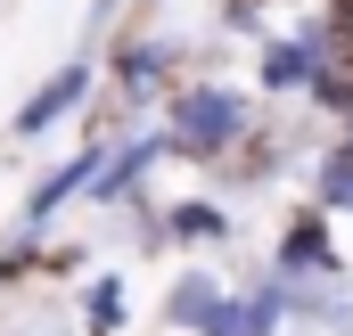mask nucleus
<instances>
[{
	"mask_svg": "<svg viewBox=\"0 0 353 336\" xmlns=\"http://www.w3.org/2000/svg\"><path fill=\"white\" fill-rule=\"evenodd\" d=\"M83 90H90V66H66V74H50V83H41L25 107H17V132H25V140H33V132H50V123H58V115H66Z\"/></svg>",
	"mask_w": 353,
	"mask_h": 336,
	"instance_id": "nucleus-3",
	"label": "nucleus"
},
{
	"mask_svg": "<svg viewBox=\"0 0 353 336\" xmlns=\"http://www.w3.org/2000/svg\"><path fill=\"white\" fill-rule=\"evenodd\" d=\"M321 58H329V33H296V41H279V50L263 58V83L271 90H296V83L321 74Z\"/></svg>",
	"mask_w": 353,
	"mask_h": 336,
	"instance_id": "nucleus-4",
	"label": "nucleus"
},
{
	"mask_svg": "<svg viewBox=\"0 0 353 336\" xmlns=\"http://www.w3.org/2000/svg\"><path fill=\"white\" fill-rule=\"evenodd\" d=\"M173 328H205V336H239V312L222 304L214 279H181L173 287Z\"/></svg>",
	"mask_w": 353,
	"mask_h": 336,
	"instance_id": "nucleus-2",
	"label": "nucleus"
},
{
	"mask_svg": "<svg viewBox=\"0 0 353 336\" xmlns=\"http://www.w3.org/2000/svg\"><path fill=\"white\" fill-rule=\"evenodd\" d=\"M321 197L329 205H353V156H337V165L321 172Z\"/></svg>",
	"mask_w": 353,
	"mask_h": 336,
	"instance_id": "nucleus-10",
	"label": "nucleus"
},
{
	"mask_svg": "<svg viewBox=\"0 0 353 336\" xmlns=\"http://www.w3.org/2000/svg\"><path fill=\"white\" fill-rule=\"evenodd\" d=\"M304 262H329V246H321V222H304V230L288 238V271H304Z\"/></svg>",
	"mask_w": 353,
	"mask_h": 336,
	"instance_id": "nucleus-9",
	"label": "nucleus"
},
{
	"mask_svg": "<svg viewBox=\"0 0 353 336\" xmlns=\"http://www.w3.org/2000/svg\"><path fill=\"white\" fill-rule=\"evenodd\" d=\"M165 148H173V140H157V132H148V140H132V148L115 156V172H107V180H90V189H99V197H123V180H140V172L157 165Z\"/></svg>",
	"mask_w": 353,
	"mask_h": 336,
	"instance_id": "nucleus-6",
	"label": "nucleus"
},
{
	"mask_svg": "<svg viewBox=\"0 0 353 336\" xmlns=\"http://www.w3.org/2000/svg\"><path fill=\"white\" fill-rule=\"evenodd\" d=\"M83 320H90V336H115V328H123V279H90Z\"/></svg>",
	"mask_w": 353,
	"mask_h": 336,
	"instance_id": "nucleus-7",
	"label": "nucleus"
},
{
	"mask_svg": "<svg viewBox=\"0 0 353 336\" xmlns=\"http://www.w3.org/2000/svg\"><path fill=\"white\" fill-rule=\"evenodd\" d=\"M90 172H99V148H83L74 165H58L50 180H41V189H33V205H25V213H33V222H41V213H58V205H66L74 189H90Z\"/></svg>",
	"mask_w": 353,
	"mask_h": 336,
	"instance_id": "nucleus-5",
	"label": "nucleus"
},
{
	"mask_svg": "<svg viewBox=\"0 0 353 336\" xmlns=\"http://www.w3.org/2000/svg\"><path fill=\"white\" fill-rule=\"evenodd\" d=\"M239 132H247L239 90H181L173 98V148H189V156H222Z\"/></svg>",
	"mask_w": 353,
	"mask_h": 336,
	"instance_id": "nucleus-1",
	"label": "nucleus"
},
{
	"mask_svg": "<svg viewBox=\"0 0 353 336\" xmlns=\"http://www.w3.org/2000/svg\"><path fill=\"white\" fill-rule=\"evenodd\" d=\"M173 238H222V213H214V205H181V213H173Z\"/></svg>",
	"mask_w": 353,
	"mask_h": 336,
	"instance_id": "nucleus-8",
	"label": "nucleus"
}]
</instances>
